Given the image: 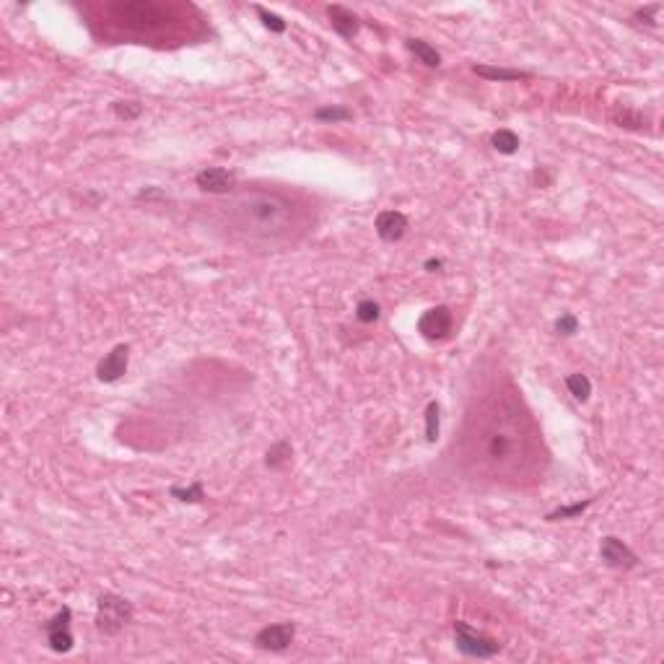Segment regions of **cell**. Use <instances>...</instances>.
Listing matches in <instances>:
<instances>
[{"mask_svg":"<svg viewBox=\"0 0 664 664\" xmlns=\"http://www.w3.org/2000/svg\"><path fill=\"white\" fill-rule=\"evenodd\" d=\"M459 457L470 475L501 486L542 478L547 462L542 434L514 387H496L475 400L459 436Z\"/></svg>","mask_w":664,"mask_h":664,"instance_id":"cell-1","label":"cell"},{"mask_svg":"<svg viewBox=\"0 0 664 664\" xmlns=\"http://www.w3.org/2000/svg\"><path fill=\"white\" fill-rule=\"evenodd\" d=\"M215 208H221L231 229L247 239L283 242L301 229V213L296 203L275 190H244Z\"/></svg>","mask_w":664,"mask_h":664,"instance_id":"cell-2","label":"cell"},{"mask_svg":"<svg viewBox=\"0 0 664 664\" xmlns=\"http://www.w3.org/2000/svg\"><path fill=\"white\" fill-rule=\"evenodd\" d=\"M133 605L125 597L112 594V591H104L99 602H96V628L107 636L119 633L127 623H133Z\"/></svg>","mask_w":664,"mask_h":664,"instance_id":"cell-3","label":"cell"},{"mask_svg":"<svg viewBox=\"0 0 664 664\" xmlns=\"http://www.w3.org/2000/svg\"><path fill=\"white\" fill-rule=\"evenodd\" d=\"M454 646H457L459 654L473 659H491L501 651V643L491 638V636L480 633L475 628H470L467 623L457 620L454 623Z\"/></svg>","mask_w":664,"mask_h":664,"instance_id":"cell-4","label":"cell"},{"mask_svg":"<svg viewBox=\"0 0 664 664\" xmlns=\"http://www.w3.org/2000/svg\"><path fill=\"white\" fill-rule=\"evenodd\" d=\"M70 623H73V610L70 607H60L58 615L45 623L47 643L55 654H65L73 649V633H70Z\"/></svg>","mask_w":664,"mask_h":664,"instance_id":"cell-5","label":"cell"},{"mask_svg":"<svg viewBox=\"0 0 664 664\" xmlns=\"http://www.w3.org/2000/svg\"><path fill=\"white\" fill-rule=\"evenodd\" d=\"M451 327H454V314H451L449 306H431L418 319V332L431 343L449 338Z\"/></svg>","mask_w":664,"mask_h":664,"instance_id":"cell-6","label":"cell"},{"mask_svg":"<svg viewBox=\"0 0 664 664\" xmlns=\"http://www.w3.org/2000/svg\"><path fill=\"white\" fill-rule=\"evenodd\" d=\"M599 558H602L610 569H620V571L633 569L636 563H638V555H636L623 540L613 537V535L602 537V542H599Z\"/></svg>","mask_w":664,"mask_h":664,"instance_id":"cell-7","label":"cell"},{"mask_svg":"<svg viewBox=\"0 0 664 664\" xmlns=\"http://www.w3.org/2000/svg\"><path fill=\"white\" fill-rule=\"evenodd\" d=\"M296 638L294 623H273L255 636V646L262 651H286Z\"/></svg>","mask_w":664,"mask_h":664,"instance_id":"cell-8","label":"cell"},{"mask_svg":"<svg viewBox=\"0 0 664 664\" xmlns=\"http://www.w3.org/2000/svg\"><path fill=\"white\" fill-rule=\"evenodd\" d=\"M200 190L213 192V195H229V192L237 190V174L229 169H221V166H208V169L198 171L195 177Z\"/></svg>","mask_w":664,"mask_h":664,"instance_id":"cell-9","label":"cell"},{"mask_svg":"<svg viewBox=\"0 0 664 664\" xmlns=\"http://www.w3.org/2000/svg\"><path fill=\"white\" fill-rule=\"evenodd\" d=\"M127 361H130V346L112 348L109 353L99 361V366H96V377H99V382L112 384V382H117L119 377H125Z\"/></svg>","mask_w":664,"mask_h":664,"instance_id":"cell-10","label":"cell"},{"mask_svg":"<svg viewBox=\"0 0 664 664\" xmlns=\"http://www.w3.org/2000/svg\"><path fill=\"white\" fill-rule=\"evenodd\" d=\"M374 229H377L382 242L395 244L405 237L407 218H405V213H400V210H382V213L377 215V221H374Z\"/></svg>","mask_w":664,"mask_h":664,"instance_id":"cell-11","label":"cell"},{"mask_svg":"<svg viewBox=\"0 0 664 664\" xmlns=\"http://www.w3.org/2000/svg\"><path fill=\"white\" fill-rule=\"evenodd\" d=\"M327 16H330L332 29L338 31L343 39H353L361 29V21L353 11H348L346 6H327Z\"/></svg>","mask_w":664,"mask_h":664,"instance_id":"cell-12","label":"cell"},{"mask_svg":"<svg viewBox=\"0 0 664 664\" xmlns=\"http://www.w3.org/2000/svg\"><path fill=\"white\" fill-rule=\"evenodd\" d=\"M473 70L480 78H488V81H530L532 78V73H527V70H511V68L473 65Z\"/></svg>","mask_w":664,"mask_h":664,"instance_id":"cell-13","label":"cell"},{"mask_svg":"<svg viewBox=\"0 0 664 664\" xmlns=\"http://www.w3.org/2000/svg\"><path fill=\"white\" fill-rule=\"evenodd\" d=\"M613 122L620 127H628V130H643V127L649 125V117L623 104V107H618V109L613 112Z\"/></svg>","mask_w":664,"mask_h":664,"instance_id":"cell-14","label":"cell"},{"mask_svg":"<svg viewBox=\"0 0 664 664\" xmlns=\"http://www.w3.org/2000/svg\"><path fill=\"white\" fill-rule=\"evenodd\" d=\"M405 47L413 52L415 58L421 60L423 65H428V68H439V65H441V55L436 52V47H431L428 42H423V39H407Z\"/></svg>","mask_w":664,"mask_h":664,"instance_id":"cell-15","label":"cell"},{"mask_svg":"<svg viewBox=\"0 0 664 664\" xmlns=\"http://www.w3.org/2000/svg\"><path fill=\"white\" fill-rule=\"evenodd\" d=\"M291 457H294V446L288 441H278L267 449L265 465L270 467V470H281V467H286L288 462H291Z\"/></svg>","mask_w":664,"mask_h":664,"instance_id":"cell-16","label":"cell"},{"mask_svg":"<svg viewBox=\"0 0 664 664\" xmlns=\"http://www.w3.org/2000/svg\"><path fill=\"white\" fill-rule=\"evenodd\" d=\"M491 143H493L496 151L503 156H511L519 151V135L514 133V130H506V127L496 130V133L491 135Z\"/></svg>","mask_w":664,"mask_h":664,"instance_id":"cell-17","label":"cell"},{"mask_svg":"<svg viewBox=\"0 0 664 664\" xmlns=\"http://www.w3.org/2000/svg\"><path fill=\"white\" fill-rule=\"evenodd\" d=\"M439 428H441V407L436 400L426 405V441L434 444L439 439Z\"/></svg>","mask_w":664,"mask_h":664,"instance_id":"cell-18","label":"cell"},{"mask_svg":"<svg viewBox=\"0 0 664 664\" xmlns=\"http://www.w3.org/2000/svg\"><path fill=\"white\" fill-rule=\"evenodd\" d=\"M591 501L594 498H587V501H576V503H571V506H558L555 511H550L547 514V522H561V519H574V517H579V514H584V511L589 509L591 506Z\"/></svg>","mask_w":664,"mask_h":664,"instance_id":"cell-19","label":"cell"},{"mask_svg":"<svg viewBox=\"0 0 664 664\" xmlns=\"http://www.w3.org/2000/svg\"><path fill=\"white\" fill-rule=\"evenodd\" d=\"M566 387H569V392L579 402H587L591 395V382L584 377V374H571V377H566Z\"/></svg>","mask_w":664,"mask_h":664,"instance_id":"cell-20","label":"cell"},{"mask_svg":"<svg viewBox=\"0 0 664 664\" xmlns=\"http://www.w3.org/2000/svg\"><path fill=\"white\" fill-rule=\"evenodd\" d=\"M353 117V112L346 109V107H319L314 112V119L317 122H346V119Z\"/></svg>","mask_w":664,"mask_h":664,"instance_id":"cell-21","label":"cell"},{"mask_svg":"<svg viewBox=\"0 0 664 664\" xmlns=\"http://www.w3.org/2000/svg\"><path fill=\"white\" fill-rule=\"evenodd\" d=\"M379 314H382V309H379V304L374 301V299H363V301H358V306H355V317H358V322H363V325L377 322Z\"/></svg>","mask_w":664,"mask_h":664,"instance_id":"cell-22","label":"cell"},{"mask_svg":"<svg viewBox=\"0 0 664 664\" xmlns=\"http://www.w3.org/2000/svg\"><path fill=\"white\" fill-rule=\"evenodd\" d=\"M174 498H179V501H185V503H198V501H203L205 496H203V483H192L190 488H179V486H171V491H169Z\"/></svg>","mask_w":664,"mask_h":664,"instance_id":"cell-23","label":"cell"},{"mask_svg":"<svg viewBox=\"0 0 664 664\" xmlns=\"http://www.w3.org/2000/svg\"><path fill=\"white\" fill-rule=\"evenodd\" d=\"M112 112H114L119 119L130 122V119H138L143 114V104H138V102H114V104H112Z\"/></svg>","mask_w":664,"mask_h":664,"instance_id":"cell-24","label":"cell"},{"mask_svg":"<svg viewBox=\"0 0 664 664\" xmlns=\"http://www.w3.org/2000/svg\"><path fill=\"white\" fill-rule=\"evenodd\" d=\"M255 11H257V16L262 18V23H265V29H270L273 34H283V31H286V21H283V18H281L278 14H270V11H265L262 6H257Z\"/></svg>","mask_w":664,"mask_h":664,"instance_id":"cell-25","label":"cell"},{"mask_svg":"<svg viewBox=\"0 0 664 664\" xmlns=\"http://www.w3.org/2000/svg\"><path fill=\"white\" fill-rule=\"evenodd\" d=\"M576 330H579V319H576L574 314H569V311L555 319V332H558V335H566V338H569Z\"/></svg>","mask_w":664,"mask_h":664,"instance_id":"cell-26","label":"cell"},{"mask_svg":"<svg viewBox=\"0 0 664 664\" xmlns=\"http://www.w3.org/2000/svg\"><path fill=\"white\" fill-rule=\"evenodd\" d=\"M659 11H662V6H646V8H638V11H636V18H646V23H649V26H657V21H654L651 16H654V14H659Z\"/></svg>","mask_w":664,"mask_h":664,"instance_id":"cell-27","label":"cell"},{"mask_svg":"<svg viewBox=\"0 0 664 664\" xmlns=\"http://www.w3.org/2000/svg\"><path fill=\"white\" fill-rule=\"evenodd\" d=\"M441 265H444L441 259H426V265L423 267H426L428 273H436V270H441Z\"/></svg>","mask_w":664,"mask_h":664,"instance_id":"cell-28","label":"cell"}]
</instances>
